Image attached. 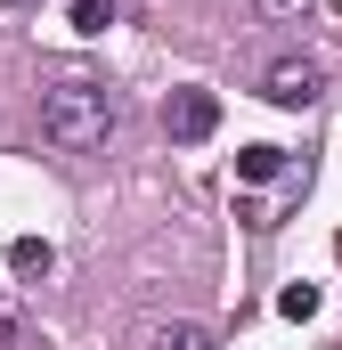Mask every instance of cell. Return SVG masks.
<instances>
[{
	"label": "cell",
	"instance_id": "cell-1",
	"mask_svg": "<svg viewBox=\"0 0 342 350\" xmlns=\"http://www.w3.org/2000/svg\"><path fill=\"white\" fill-rule=\"evenodd\" d=\"M41 139L66 147V155L106 147L114 139V90L98 82V74H57V82L41 90Z\"/></svg>",
	"mask_w": 342,
	"mask_h": 350
},
{
	"label": "cell",
	"instance_id": "cell-2",
	"mask_svg": "<svg viewBox=\"0 0 342 350\" xmlns=\"http://www.w3.org/2000/svg\"><path fill=\"white\" fill-rule=\"evenodd\" d=\"M318 90H326L318 57H277V66L261 74V98H269V106H310Z\"/></svg>",
	"mask_w": 342,
	"mask_h": 350
},
{
	"label": "cell",
	"instance_id": "cell-3",
	"mask_svg": "<svg viewBox=\"0 0 342 350\" xmlns=\"http://www.w3.org/2000/svg\"><path fill=\"white\" fill-rule=\"evenodd\" d=\"M163 131L171 139H212V131H220V98H212V90H171Z\"/></svg>",
	"mask_w": 342,
	"mask_h": 350
},
{
	"label": "cell",
	"instance_id": "cell-4",
	"mask_svg": "<svg viewBox=\"0 0 342 350\" xmlns=\"http://www.w3.org/2000/svg\"><path fill=\"white\" fill-rule=\"evenodd\" d=\"M139 350H212V326H196V318H163V326H147V342Z\"/></svg>",
	"mask_w": 342,
	"mask_h": 350
},
{
	"label": "cell",
	"instance_id": "cell-5",
	"mask_svg": "<svg viewBox=\"0 0 342 350\" xmlns=\"http://www.w3.org/2000/svg\"><path fill=\"white\" fill-rule=\"evenodd\" d=\"M8 269H16V277H49V269H57L49 237H16V245H8Z\"/></svg>",
	"mask_w": 342,
	"mask_h": 350
},
{
	"label": "cell",
	"instance_id": "cell-6",
	"mask_svg": "<svg viewBox=\"0 0 342 350\" xmlns=\"http://www.w3.org/2000/svg\"><path fill=\"white\" fill-rule=\"evenodd\" d=\"M277 172H285V147H237V179L261 187V179H277Z\"/></svg>",
	"mask_w": 342,
	"mask_h": 350
},
{
	"label": "cell",
	"instance_id": "cell-7",
	"mask_svg": "<svg viewBox=\"0 0 342 350\" xmlns=\"http://www.w3.org/2000/svg\"><path fill=\"white\" fill-rule=\"evenodd\" d=\"M114 25V0H74V33H106Z\"/></svg>",
	"mask_w": 342,
	"mask_h": 350
},
{
	"label": "cell",
	"instance_id": "cell-8",
	"mask_svg": "<svg viewBox=\"0 0 342 350\" xmlns=\"http://www.w3.org/2000/svg\"><path fill=\"white\" fill-rule=\"evenodd\" d=\"M277 310H285V318H318V285H285Z\"/></svg>",
	"mask_w": 342,
	"mask_h": 350
},
{
	"label": "cell",
	"instance_id": "cell-9",
	"mask_svg": "<svg viewBox=\"0 0 342 350\" xmlns=\"http://www.w3.org/2000/svg\"><path fill=\"white\" fill-rule=\"evenodd\" d=\"M310 8H318V0H261V16H269V25H293V16H310Z\"/></svg>",
	"mask_w": 342,
	"mask_h": 350
},
{
	"label": "cell",
	"instance_id": "cell-10",
	"mask_svg": "<svg viewBox=\"0 0 342 350\" xmlns=\"http://www.w3.org/2000/svg\"><path fill=\"white\" fill-rule=\"evenodd\" d=\"M0 8H41V0H0Z\"/></svg>",
	"mask_w": 342,
	"mask_h": 350
}]
</instances>
